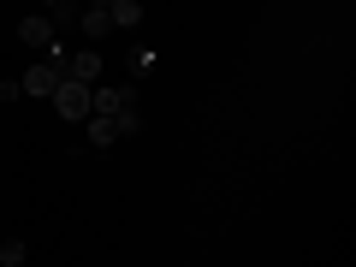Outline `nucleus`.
<instances>
[{
    "label": "nucleus",
    "instance_id": "14",
    "mask_svg": "<svg viewBox=\"0 0 356 267\" xmlns=\"http://www.w3.org/2000/svg\"><path fill=\"white\" fill-rule=\"evenodd\" d=\"M72 6H83V0H72Z\"/></svg>",
    "mask_w": 356,
    "mask_h": 267
},
{
    "label": "nucleus",
    "instance_id": "11",
    "mask_svg": "<svg viewBox=\"0 0 356 267\" xmlns=\"http://www.w3.org/2000/svg\"><path fill=\"white\" fill-rule=\"evenodd\" d=\"M24 255H30L24 243H6V250H0V267H24Z\"/></svg>",
    "mask_w": 356,
    "mask_h": 267
},
{
    "label": "nucleus",
    "instance_id": "8",
    "mask_svg": "<svg viewBox=\"0 0 356 267\" xmlns=\"http://www.w3.org/2000/svg\"><path fill=\"white\" fill-rule=\"evenodd\" d=\"M107 18H113V30H137L143 24V0H107Z\"/></svg>",
    "mask_w": 356,
    "mask_h": 267
},
{
    "label": "nucleus",
    "instance_id": "12",
    "mask_svg": "<svg viewBox=\"0 0 356 267\" xmlns=\"http://www.w3.org/2000/svg\"><path fill=\"white\" fill-rule=\"evenodd\" d=\"M18 95H24V83L18 77H0V102H18Z\"/></svg>",
    "mask_w": 356,
    "mask_h": 267
},
{
    "label": "nucleus",
    "instance_id": "7",
    "mask_svg": "<svg viewBox=\"0 0 356 267\" xmlns=\"http://www.w3.org/2000/svg\"><path fill=\"white\" fill-rule=\"evenodd\" d=\"M83 125H89V143H95V149H113V143H119V125H113V113H89Z\"/></svg>",
    "mask_w": 356,
    "mask_h": 267
},
{
    "label": "nucleus",
    "instance_id": "4",
    "mask_svg": "<svg viewBox=\"0 0 356 267\" xmlns=\"http://www.w3.org/2000/svg\"><path fill=\"white\" fill-rule=\"evenodd\" d=\"M77 30H83L89 42H102L107 30H113V18H107V0H83V13H77Z\"/></svg>",
    "mask_w": 356,
    "mask_h": 267
},
{
    "label": "nucleus",
    "instance_id": "2",
    "mask_svg": "<svg viewBox=\"0 0 356 267\" xmlns=\"http://www.w3.org/2000/svg\"><path fill=\"white\" fill-rule=\"evenodd\" d=\"M125 107H137L131 83H89V113H125Z\"/></svg>",
    "mask_w": 356,
    "mask_h": 267
},
{
    "label": "nucleus",
    "instance_id": "3",
    "mask_svg": "<svg viewBox=\"0 0 356 267\" xmlns=\"http://www.w3.org/2000/svg\"><path fill=\"white\" fill-rule=\"evenodd\" d=\"M60 65H54V60H36V65H30V72L24 77H18V83H24V95H42V102H48V95H54V83H60Z\"/></svg>",
    "mask_w": 356,
    "mask_h": 267
},
{
    "label": "nucleus",
    "instance_id": "1",
    "mask_svg": "<svg viewBox=\"0 0 356 267\" xmlns=\"http://www.w3.org/2000/svg\"><path fill=\"white\" fill-rule=\"evenodd\" d=\"M48 102L60 107V119H89V83H77V77H60Z\"/></svg>",
    "mask_w": 356,
    "mask_h": 267
},
{
    "label": "nucleus",
    "instance_id": "9",
    "mask_svg": "<svg viewBox=\"0 0 356 267\" xmlns=\"http://www.w3.org/2000/svg\"><path fill=\"white\" fill-rule=\"evenodd\" d=\"M113 125H119V137H137V131H143V113H137V107H125V113H113Z\"/></svg>",
    "mask_w": 356,
    "mask_h": 267
},
{
    "label": "nucleus",
    "instance_id": "13",
    "mask_svg": "<svg viewBox=\"0 0 356 267\" xmlns=\"http://www.w3.org/2000/svg\"><path fill=\"white\" fill-rule=\"evenodd\" d=\"M42 6H60V0H42Z\"/></svg>",
    "mask_w": 356,
    "mask_h": 267
},
{
    "label": "nucleus",
    "instance_id": "6",
    "mask_svg": "<svg viewBox=\"0 0 356 267\" xmlns=\"http://www.w3.org/2000/svg\"><path fill=\"white\" fill-rule=\"evenodd\" d=\"M65 77H77V83H102V54H95V48L72 54V60H65Z\"/></svg>",
    "mask_w": 356,
    "mask_h": 267
},
{
    "label": "nucleus",
    "instance_id": "5",
    "mask_svg": "<svg viewBox=\"0 0 356 267\" xmlns=\"http://www.w3.org/2000/svg\"><path fill=\"white\" fill-rule=\"evenodd\" d=\"M54 36H60V30H54V18H42V13H36V18H24V24H18V42H24V48H36V54L48 48Z\"/></svg>",
    "mask_w": 356,
    "mask_h": 267
},
{
    "label": "nucleus",
    "instance_id": "10",
    "mask_svg": "<svg viewBox=\"0 0 356 267\" xmlns=\"http://www.w3.org/2000/svg\"><path fill=\"white\" fill-rule=\"evenodd\" d=\"M131 72L149 77V72H154V48H137V54H131Z\"/></svg>",
    "mask_w": 356,
    "mask_h": 267
}]
</instances>
